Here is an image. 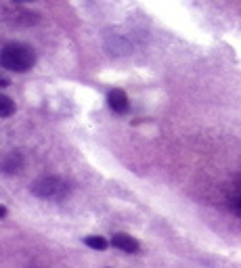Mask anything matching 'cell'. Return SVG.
Returning <instances> with one entry per match:
<instances>
[{
  "label": "cell",
  "instance_id": "6da1fadb",
  "mask_svg": "<svg viewBox=\"0 0 241 268\" xmlns=\"http://www.w3.org/2000/svg\"><path fill=\"white\" fill-rule=\"evenodd\" d=\"M34 63H36V52L23 42H9L0 52V65L9 71L23 74V71L34 67Z\"/></svg>",
  "mask_w": 241,
  "mask_h": 268
},
{
  "label": "cell",
  "instance_id": "7a4b0ae2",
  "mask_svg": "<svg viewBox=\"0 0 241 268\" xmlns=\"http://www.w3.org/2000/svg\"><path fill=\"white\" fill-rule=\"evenodd\" d=\"M32 193L40 199H63L70 193V185L61 176H42L32 185Z\"/></svg>",
  "mask_w": 241,
  "mask_h": 268
},
{
  "label": "cell",
  "instance_id": "3957f363",
  "mask_svg": "<svg viewBox=\"0 0 241 268\" xmlns=\"http://www.w3.org/2000/svg\"><path fill=\"white\" fill-rule=\"evenodd\" d=\"M107 103H109V107H111L115 113H126L130 109L128 97H126L124 91H119V88H113V91L107 95Z\"/></svg>",
  "mask_w": 241,
  "mask_h": 268
},
{
  "label": "cell",
  "instance_id": "277c9868",
  "mask_svg": "<svg viewBox=\"0 0 241 268\" xmlns=\"http://www.w3.org/2000/svg\"><path fill=\"white\" fill-rule=\"evenodd\" d=\"M111 245L117 247L119 252H126V254H136L139 252V241H134L130 235H124V233H117L111 237Z\"/></svg>",
  "mask_w": 241,
  "mask_h": 268
},
{
  "label": "cell",
  "instance_id": "5b68a950",
  "mask_svg": "<svg viewBox=\"0 0 241 268\" xmlns=\"http://www.w3.org/2000/svg\"><path fill=\"white\" fill-rule=\"evenodd\" d=\"M23 168V157L21 153H11L5 157V162H3V172L5 174H15V172H19Z\"/></svg>",
  "mask_w": 241,
  "mask_h": 268
},
{
  "label": "cell",
  "instance_id": "8992f818",
  "mask_svg": "<svg viewBox=\"0 0 241 268\" xmlns=\"http://www.w3.org/2000/svg\"><path fill=\"white\" fill-rule=\"evenodd\" d=\"M229 203H231L233 212L241 214V178H239V181L233 185V189H231V195H229Z\"/></svg>",
  "mask_w": 241,
  "mask_h": 268
},
{
  "label": "cell",
  "instance_id": "52a82bcc",
  "mask_svg": "<svg viewBox=\"0 0 241 268\" xmlns=\"http://www.w3.org/2000/svg\"><path fill=\"white\" fill-rule=\"evenodd\" d=\"M13 111H15V103L7 95H3L0 97V117H11Z\"/></svg>",
  "mask_w": 241,
  "mask_h": 268
},
{
  "label": "cell",
  "instance_id": "ba28073f",
  "mask_svg": "<svg viewBox=\"0 0 241 268\" xmlns=\"http://www.w3.org/2000/svg\"><path fill=\"white\" fill-rule=\"evenodd\" d=\"M84 243L88 245V247H93V249H99V252H103V249H105L109 243L103 239V237H99V235H93V237H86L84 239Z\"/></svg>",
  "mask_w": 241,
  "mask_h": 268
},
{
  "label": "cell",
  "instance_id": "9c48e42d",
  "mask_svg": "<svg viewBox=\"0 0 241 268\" xmlns=\"http://www.w3.org/2000/svg\"><path fill=\"white\" fill-rule=\"evenodd\" d=\"M0 86L7 88V86H9V80H7V78H0Z\"/></svg>",
  "mask_w": 241,
  "mask_h": 268
},
{
  "label": "cell",
  "instance_id": "30bf717a",
  "mask_svg": "<svg viewBox=\"0 0 241 268\" xmlns=\"http://www.w3.org/2000/svg\"><path fill=\"white\" fill-rule=\"evenodd\" d=\"M7 216V207L3 205V207H0V218H5Z\"/></svg>",
  "mask_w": 241,
  "mask_h": 268
},
{
  "label": "cell",
  "instance_id": "8fae6325",
  "mask_svg": "<svg viewBox=\"0 0 241 268\" xmlns=\"http://www.w3.org/2000/svg\"><path fill=\"white\" fill-rule=\"evenodd\" d=\"M15 3H25V0H15Z\"/></svg>",
  "mask_w": 241,
  "mask_h": 268
}]
</instances>
